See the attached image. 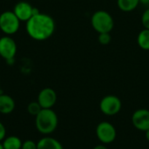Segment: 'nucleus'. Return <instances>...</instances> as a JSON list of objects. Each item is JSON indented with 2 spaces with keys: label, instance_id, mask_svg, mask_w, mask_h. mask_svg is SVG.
Segmentation results:
<instances>
[{
  "label": "nucleus",
  "instance_id": "nucleus-1",
  "mask_svg": "<svg viewBox=\"0 0 149 149\" xmlns=\"http://www.w3.org/2000/svg\"><path fill=\"white\" fill-rule=\"evenodd\" d=\"M56 24L54 19L45 13L33 15L26 22V31L29 36L38 41L45 40L52 36L55 31Z\"/></svg>",
  "mask_w": 149,
  "mask_h": 149
},
{
  "label": "nucleus",
  "instance_id": "nucleus-2",
  "mask_svg": "<svg viewBox=\"0 0 149 149\" xmlns=\"http://www.w3.org/2000/svg\"><path fill=\"white\" fill-rule=\"evenodd\" d=\"M35 125L40 134L44 135L51 134L58 127V115L52 108H42L39 113L35 117Z\"/></svg>",
  "mask_w": 149,
  "mask_h": 149
},
{
  "label": "nucleus",
  "instance_id": "nucleus-3",
  "mask_svg": "<svg viewBox=\"0 0 149 149\" xmlns=\"http://www.w3.org/2000/svg\"><path fill=\"white\" fill-rule=\"evenodd\" d=\"M93 28L100 33H110L114 27V20L112 15L106 10H97L91 17Z\"/></svg>",
  "mask_w": 149,
  "mask_h": 149
},
{
  "label": "nucleus",
  "instance_id": "nucleus-4",
  "mask_svg": "<svg viewBox=\"0 0 149 149\" xmlns=\"http://www.w3.org/2000/svg\"><path fill=\"white\" fill-rule=\"evenodd\" d=\"M20 25V20L13 11L6 10L0 15V30L6 35L16 33Z\"/></svg>",
  "mask_w": 149,
  "mask_h": 149
},
{
  "label": "nucleus",
  "instance_id": "nucleus-5",
  "mask_svg": "<svg viewBox=\"0 0 149 149\" xmlns=\"http://www.w3.org/2000/svg\"><path fill=\"white\" fill-rule=\"evenodd\" d=\"M122 108L120 99L115 95H107L102 98L100 102V110L107 116H114L118 114Z\"/></svg>",
  "mask_w": 149,
  "mask_h": 149
},
{
  "label": "nucleus",
  "instance_id": "nucleus-6",
  "mask_svg": "<svg viewBox=\"0 0 149 149\" xmlns=\"http://www.w3.org/2000/svg\"><path fill=\"white\" fill-rule=\"evenodd\" d=\"M96 136L98 140L105 145L113 143L117 137L115 127L107 121H102L96 127Z\"/></svg>",
  "mask_w": 149,
  "mask_h": 149
},
{
  "label": "nucleus",
  "instance_id": "nucleus-7",
  "mask_svg": "<svg viewBox=\"0 0 149 149\" xmlns=\"http://www.w3.org/2000/svg\"><path fill=\"white\" fill-rule=\"evenodd\" d=\"M17 53V45L15 40L10 36L0 38V56L6 61L13 60Z\"/></svg>",
  "mask_w": 149,
  "mask_h": 149
},
{
  "label": "nucleus",
  "instance_id": "nucleus-8",
  "mask_svg": "<svg viewBox=\"0 0 149 149\" xmlns=\"http://www.w3.org/2000/svg\"><path fill=\"white\" fill-rule=\"evenodd\" d=\"M132 124L139 131L146 132L149 129V110L140 108L132 115Z\"/></svg>",
  "mask_w": 149,
  "mask_h": 149
},
{
  "label": "nucleus",
  "instance_id": "nucleus-9",
  "mask_svg": "<svg viewBox=\"0 0 149 149\" xmlns=\"http://www.w3.org/2000/svg\"><path fill=\"white\" fill-rule=\"evenodd\" d=\"M13 12L20 21L27 22L33 15L39 13V10L37 8L32 7L29 3L22 1L15 5Z\"/></svg>",
  "mask_w": 149,
  "mask_h": 149
},
{
  "label": "nucleus",
  "instance_id": "nucleus-10",
  "mask_svg": "<svg viewBox=\"0 0 149 149\" xmlns=\"http://www.w3.org/2000/svg\"><path fill=\"white\" fill-rule=\"evenodd\" d=\"M37 101L42 108H52L57 102V93L52 88L45 87L39 92Z\"/></svg>",
  "mask_w": 149,
  "mask_h": 149
},
{
  "label": "nucleus",
  "instance_id": "nucleus-11",
  "mask_svg": "<svg viewBox=\"0 0 149 149\" xmlns=\"http://www.w3.org/2000/svg\"><path fill=\"white\" fill-rule=\"evenodd\" d=\"M15 101L8 94H0V113L10 114L15 109Z\"/></svg>",
  "mask_w": 149,
  "mask_h": 149
},
{
  "label": "nucleus",
  "instance_id": "nucleus-12",
  "mask_svg": "<svg viewBox=\"0 0 149 149\" xmlns=\"http://www.w3.org/2000/svg\"><path fill=\"white\" fill-rule=\"evenodd\" d=\"M38 149H64L62 144L56 139L49 136L41 138L37 142Z\"/></svg>",
  "mask_w": 149,
  "mask_h": 149
},
{
  "label": "nucleus",
  "instance_id": "nucleus-13",
  "mask_svg": "<svg viewBox=\"0 0 149 149\" xmlns=\"http://www.w3.org/2000/svg\"><path fill=\"white\" fill-rule=\"evenodd\" d=\"M1 143L3 149H21L23 141L17 136L10 135L5 137Z\"/></svg>",
  "mask_w": 149,
  "mask_h": 149
},
{
  "label": "nucleus",
  "instance_id": "nucleus-14",
  "mask_svg": "<svg viewBox=\"0 0 149 149\" xmlns=\"http://www.w3.org/2000/svg\"><path fill=\"white\" fill-rule=\"evenodd\" d=\"M140 4V0H117L118 8L125 12H130L135 10Z\"/></svg>",
  "mask_w": 149,
  "mask_h": 149
},
{
  "label": "nucleus",
  "instance_id": "nucleus-15",
  "mask_svg": "<svg viewBox=\"0 0 149 149\" xmlns=\"http://www.w3.org/2000/svg\"><path fill=\"white\" fill-rule=\"evenodd\" d=\"M138 45L144 51H149V29L144 28L141 30L137 37Z\"/></svg>",
  "mask_w": 149,
  "mask_h": 149
},
{
  "label": "nucleus",
  "instance_id": "nucleus-16",
  "mask_svg": "<svg viewBox=\"0 0 149 149\" xmlns=\"http://www.w3.org/2000/svg\"><path fill=\"white\" fill-rule=\"evenodd\" d=\"M41 110H42V107L38 101H32V102L29 103L27 106L28 113L31 116H34V117H36Z\"/></svg>",
  "mask_w": 149,
  "mask_h": 149
},
{
  "label": "nucleus",
  "instance_id": "nucleus-17",
  "mask_svg": "<svg viewBox=\"0 0 149 149\" xmlns=\"http://www.w3.org/2000/svg\"><path fill=\"white\" fill-rule=\"evenodd\" d=\"M112 37L110 33H100L98 36V41L102 45H107L110 44Z\"/></svg>",
  "mask_w": 149,
  "mask_h": 149
},
{
  "label": "nucleus",
  "instance_id": "nucleus-18",
  "mask_svg": "<svg viewBox=\"0 0 149 149\" xmlns=\"http://www.w3.org/2000/svg\"><path fill=\"white\" fill-rule=\"evenodd\" d=\"M141 24L144 28L149 29V7H148L141 16Z\"/></svg>",
  "mask_w": 149,
  "mask_h": 149
},
{
  "label": "nucleus",
  "instance_id": "nucleus-19",
  "mask_svg": "<svg viewBox=\"0 0 149 149\" xmlns=\"http://www.w3.org/2000/svg\"><path fill=\"white\" fill-rule=\"evenodd\" d=\"M21 149H38L37 143L31 140H27L22 143Z\"/></svg>",
  "mask_w": 149,
  "mask_h": 149
},
{
  "label": "nucleus",
  "instance_id": "nucleus-20",
  "mask_svg": "<svg viewBox=\"0 0 149 149\" xmlns=\"http://www.w3.org/2000/svg\"><path fill=\"white\" fill-rule=\"evenodd\" d=\"M6 137V129L3 124L0 121V142H2Z\"/></svg>",
  "mask_w": 149,
  "mask_h": 149
},
{
  "label": "nucleus",
  "instance_id": "nucleus-21",
  "mask_svg": "<svg viewBox=\"0 0 149 149\" xmlns=\"http://www.w3.org/2000/svg\"><path fill=\"white\" fill-rule=\"evenodd\" d=\"M93 149H108V148H107V147L105 144H100V145L95 146V147H94Z\"/></svg>",
  "mask_w": 149,
  "mask_h": 149
},
{
  "label": "nucleus",
  "instance_id": "nucleus-22",
  "mask_svg": "<svg viewBox=\"0 0 149 149\" xmlns=\"http://www.w3.org/2000/svg\"><path fill=\"white\" fill-rule=\"evenodd\" d=\"M140 3L149 7V0H140Z\"/></svg>",
  "mask_w": 149,
  "mask_h": 149
},
{
  "label": "nucleus",
  "instance_id": "nucleus-23",
  "mask_svg": "<svg viewBox=\"0 0 149 149\" xmlns=\"http://www.w3.org/2000/svg\"><path fill=\"white\" fill-rule=\"evenodd\" d=\"M145 137H146V139H147V141L149 142V129L148 130H147L146 132H145Z\"/></svg>",
  "mask_w": 149,
  "mask_h": 149
},
{
  "label": "nucleus",
  "instance_id": "nucleus-24",
  "mask_svg": "<svg viewBox=\"0 0 149 149\" xmlns=\"http://www.w3.org/2000/svg\"><path fill=\"white\" fill-rule=\"evenodd\" d=\"M0 149H3V146H2V143L0 142Z\"/></svg>",
  "mask_w": 149,
  "mask_h": 149
},
{
  "label": "nucleus",
  "instance_id": "nucleus-25",
  "mask_svg": "<svg viewBox=\"0 0 149 149\" xmlns=\"http://www.w3.org/2000/svg\"><path fill=\"white\" fill-rule=\"evenodd\" d=\"M3 93H2V90H1V88H0V94H2Z\"/></svg>",
  "mask_w": 149,
  "mask_h": 149
}]
</instances>
